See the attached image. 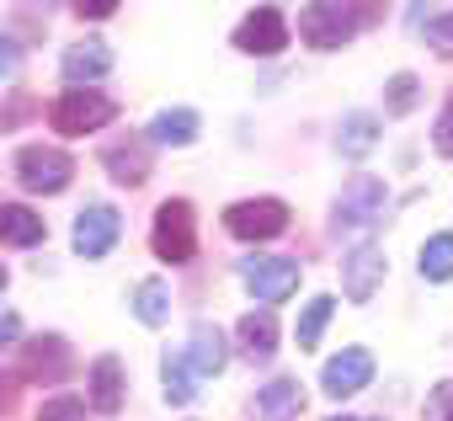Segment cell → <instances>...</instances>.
<instances>
[{
	"instance_id": "cell-8",
	"label": "cell",
	"mask_w": 453,
	"mask_h": 421,
	"mask_svg": "<svg viewBox=\"0 0 453 421\" xmlns=\"http://www.w3.org/2000/svg\"><path fill=\"white\" fill-rule=\"evenodd\" d=\"M384 203H389V192H384V181H379V176H352V181H347V192L336 197V230L379 225V219H384Z\"/></svg>"
},
{
	"instance_id": "cell-15",
	"label": "cell",
	"mask_w": 453,
	"mask_h": 421,
	"mask_svg": "<svg viewBox=\"0 0 453 421\" xmlns=\"http://www.w3.org/2000/svg\"><path fill=\"white\" fill-rule=\"evenodd\" d=\"M187 363H192V373H197V379L224 373V363H230L224 331H219V325H192V336H187Z\"/></svg>"
},
{
	"instance_id": "cell-30",
	"label": "cell",
	"mask_w": 453,
	"mask_h": 421,
	"mask_svg": "<svg viewBox=\"0 0 453 421\" xmlns=\"http://www.w3.org/2000/svg\"><path fill=\"white\" fill-rule=\"evenodd\" d=\"M12 75H22V49L0 33V80H12Z\"/></svg>"
},
{
	"instance_id": "cell-31",
	"label": "cell",
	"mask_w": 453,
	"mask_h": 421,
	"mask_svg": "<svg viewBox=\"0 0 453 421\" xmlns=\"http://www.w3.org/2000/svg\"><path fill=\"white\" fill-rule=\"evenodd\" d=\"M27 107H33L27 96H17V102H6V107H0V128H17V123H27V118H22Z\"/></svg>"
},
{
	"instance_id": "cell-35",
	"label": "cell",
	"mask_w": 453,
	"mask_h": 421,
	"mask_svg": "<svg viewBox=\"0 0 453 421\" xmlns=\"http://www.w3.org/2000/svg\"><path fill=\"white\" fill-rule=\"evenodd\" d=\"M0 288H6V267H0Z\"/></svg>"
},
{
	"instance_id": "cell-12",
	"label": "cell",
	"mask_w": 453,
	"mask_h": 421,
	"mask_svg": "<svg viewBox=\"0 0 453 421\" xmlns=\"http://www.w3.org/2000/svg\"><path fill=\"white\" fill-rule=\"evenodd\" d=\"M22 373H27V379H49V384L70 379V373H75V352H70V341H65V336H38V341H27V352H22Z\"/></svg>"
},
{
	"instance_id": "cell-13",
	"label": "cell",
	"mask_w": 453,
	"mask_h": 421,
	"mask_svg": "<svg viewBox=\"0 0 453 421\" xmlns=\"http://www.w3.org/2000/svg\"><path fill=\"white\" fill-rule=\"evenodd\" d=\"M299 410H304V384L288 379V373L267 379L257 389V400H251V421H294Z\"/></svg>"
},
{
	"instance_id": "cell-4",
	"label": "cell",
	"mask_w": 453,
	"mask_h": 421,
	"mask_svg": "<svg viewBox=\"0 0 453 421\" xmlns=\"http://www.w3.org/2000/svg\"><path fill=\"white\" fill-rule=\"evenodd\" d=\"M241 283L251 288V299L283 304L288 294H299V262H288V256H241Z\"/></svg>"
},
{
	"instance_id": "cell-9",
	"label": "cell",
	"mask_w": 453,
	"mask_h": 421,
	"mask_svg": "<svg viewBox=\"0 0 453 421\" xmlns=\"http://www.w3.org/2000/svg\"><path fill=\"white\" fill-rule=\"evenodd\" d=\"M384 272H389V262H384L379 246H352L342 256V288H347V299L352 304H368L384 288Z\"/></svg>"
},
{
	"instance_id": "cell-29",
	"label": "cell",
	"mask_w": 453,
	"mask_h": 421,
	"mask_svg": "<svg viewBox=\"0 0 453 421\" xmlns=\"http://www.w3.org/2000/svg\"><path fill=\"white\" fill-rule=\"evenodd\" d=\"M38 421H91V416H86V405H81V400L59 394V400H49V405L38 410Z\"/></svg>"
},
{
	"instance_id": "cell-26",
	"label": "cell",
	"mask_w": 453,
	"mask_h": 421,
	"mask_svg": "<svg viewBox=\"0 0 453 421\" xmlns=\"http://www.w3.org/2000/svg\"><path fill=\"white\" fill-rule=\"evenodd\" d=\"M416 96H421V80H416L411 70H400V75H389V86H384V112H389V118H405V112L416 107Z\"/></svg>"
},
{
	"instance_id": "cell-32",
	"label": "cell",
	"mask_w": 453,
	"mask_h": 421,
	"mask_svg": "<svg viewBox=\"0 0 453 421\" xmlns=\"http://www.w3.org/2000/svg\"><path fill=\"white\" fill-rule=\"evenodd\" d=\"M118 6H112V0H91V6H81V17H91V22H102V17H112Z\"/></svg>"
},
{
	"instance_id": "cell-36",
	"label": "cell",
	"mask_w": 453,
	"mask_h": 421,
	"mask_svg": "<svg viewBox=\"0 0 453 421\" xmlns=\"http://www.w3.org/2000/svg\"><path fill=\"white\" fill-rule=\"evenodd\" d=\"M0 400H6V394H0Z\"/></svg>"
},
{
	"instance_id": "cell-33",
	"label": "cell",
	"mask_w": 453,
	"mask_h": 421,
	"mask_svg": "<svg viewBox=\"0 0 453 421\" xmlns=\"http://www.w3.org/2000/svg\"><path fill=\"white\" fill-rule=\"evenodd\" d=\"M17 331H22V320H17V315H0V347L17 341Z\"/></svg>"
},
{
	"instance_id": "cell-25",
	"label": "cell",
	"mask_w": 453,
	"mask_h": 421,
	"mask_svg": "<svg viewBox=\"0 0 453 421\" xmlns=\"http://www.w3.org/2000/svg\"><path fill=\"white\" fill-rule=\"evenodd\" d=\"M331 310H336V299H326V294L304 304V315H299V325H294V336H299V352H315V347H320V331H326Z\"/></svg>"
},
{
	"instance_id": "cell-7",
	"label": "cell",
	"mask_w": 453,
	"mask_h": 421,
	"mask_svg": "<svg viewBox=\"0 0 453 421\" xmlns=\"http://www.w3.org/2000/svg\"><path fill=\"white\" fill-rule=\"evenodd\" d=\"M17 176L27 192H65L70 176H75V160L65 149H49V144H27L17 155Z\"/></svg>"
},
{
	"instance_id": "cell-16",
	"label": "cell",
	"mask_w": 453,
	"mask_h": 421,
	"mask_svg": "<svg viewBox=\"0 0 453 421\" xmlns=\"http://www.w3.org/2000/svg\"><path fill=\"white\" fill-rule=\"evenodd\" d=\"M123 363L112 357V352H102L96 363H91V410L96 416H118V405H123Z\"/></svg>"
},
{
	"instance_id": "cell-3",
	"label": "cell",
	"mask_w": 453,
	"mask_h": 421,
	"mask_svg": "<svg viewBox=\"0 0 453 421\" xmlns=\"http://www.w3.org/2000/svg\"><path fill=\"white\" fill-rule=\"evenodd\" d=\"M357 22H373V11L368 6H304L299 33L310 49H342Z\"/></svg>"
},
{
	"instance_id": "cell-27",
	"label": "cell",
	"mask_w": 453,
	"mask_h": 421,
	"mask_svg": "<svg viewBox=\"0 0 453 421\" xmlns=\"http://www.w3.org/2000/svg\"><path fill=\"white\" fill-rule=\"evenodd\" d=\"M411 22H426V43L437 49V54H453V11H421V6H411Z\"/></svg>"
},
{
	"instance_id": "cell-18",
	"label": "cell",
	"mask_w": 453,
	"mask_h": 421,
	"mask_svg": "<svg viewBox=\"0 0 453 421\" xmlns=\"http://www.w3.org/2000/svg\"><path fill=\"white\" fill-rule=\"evenodd\" d=\"M197 134H203V123H197L192 107H165V112H155V123H150V139H155V144H171V149L197 144Z\"/></svg>"
},
{
	"instance_id": "cell-17",
	"label": "cell",
	"mask_w": 453,
	"mask_h": 421,
	"mask_svg": "<svg viewBox=\"0 0 453 421\" xmlns=\"http://www.w3.org/2000/svg\"><path fill=\"white\" fill-rule=\"evenodd\" d=\"M102 160H107V176L123 181V187H144V181H150V155H144L139 139H118V144H107Z\"/></svg>"
},
{
	"instance_id": "cell-34",
	"label": "cell",
	"mask_w": 453,
	"mask_h": 421,
	"mask_svg": "<svg viewBox=\"0 0 453 421\" xmlns=\"http://www.w3.org/2000/svg\"><path fill=\"white\" fill-rule=\"evenodd\" d=\"M331 421H357V416H331Z\"/></svg>"
},
{
	"instance_id": "cell-2",
	"label": "cell",
	"mask_w": 453,
	"mask_h": 421,
	"mask_svg": "<svg viewBox=\"0 0 453 421\" xmlns=\"http://www.w3.org/2000/svg\"><path fill=\"white\" fill-rule=\"evenodd\" d=\"M150 246H155V256L171 262V267L192 262V251H197V219H192V203H187V197L160 203L155 230H150Z\"/></svg>"
},
{
	"instance_id": "cell-22",
	"label": "cell",
	"mask_w": 453,
	"mask_h": 421,
	"mask_svg": "<svg viewBox=\"0 0 453 421\" xmlns=\"http://www.w3.org/2000/svg\"><path fill=\"white\" fill-rule=\"evenodd\" d=\"M160 389H165L171 405H192V400H197V373H192L187 352H165V379H160Z\"/></svg>"
},
{
	"instance_id": "cell-24",
	"label": "cell",
	"mask_w": 453,
	"mask_h": 421,
	"mask_svg": "<svg viewBox=\"0 0 453 421\" xmlns=\"http://www.w3.org/2000/svg\"><path fill=\"white\" fill-rule=\"evenodd\" d=\"M134 315H139L144 325H165V315H171V288L155 283V278H144V283L134 288Z\"/></svg>"
},
{
	"instance_id": "cell-10",
	"label": "cell",
	"mask_w": 453,
	"mask_h": 421,
	"mask_svg": "<svg viewBox=\"0 0 453 421\" xmlns=\"http://www.w3.org/2000/svg\"><path fill=\"white\" fill-rule=\"evenodd\" d=\"M368 384H373V352H368V347L336 352V357L326 363V373H320V389H326L331 400H352V394L368 389Z\"/></svg>"
},
{
	"instance_id": "cell-1",
	"label": "cell",
	"mask_w": 453,
	"mask_h": 421,
	"mask_svg": "<svg viewBox=\"0 0 453 421\" xmlns=\"http://www.w3.org/2000/svg\"><path fill=\"white\" fill-rule=\"evenodd\" d=\"M118 118V102L96 86H70L54 107H49V123L65 134V139H81V134H96Z\"/></svg>"
},
{
	"instance_id": "cell-28",
	"label": "cell",
	"mask_w": 453,
	"mask_h": 421,
	"mask_svg": "<svg viewBox=\"0 0 453 421\" xmlns=\"http://www.w3.org/2000/svg\"><path fill=\"white\" fill-rule=\"evenodd\" d=\"M432 149H437L442 160H453V96L442 102V112H437V123H432Z\"/></svg>"
},
{
	"instance_id": "cell-23",
	"label": "cell",
	"mask_w": 453,
	"mask_h": 421,
	"mask_svg": "<svg viewBox=\"0 0 453 421\" xmlns=\"http://www.w3.org/2000/svg\"><path fill=\"white\" fill-rule=\"evenodd\" d=\"M416 267H421L426 283H448V278H453V230H437V235L421 246Z\"/></svg>"
},
{
	"instance_id": "cell-5",
	"label": "cell",
	"mask_w": 453,
	"mask_h": 421,
	"mask_svg": "<svg viewBox=\"0 0 453 421\" xmlns=\"http://www.w3.org/2000/svg\"><path fill=\"white\" fill-rule=\"evenodd\" d=\"M224 230L235 241H273L288 230V203L278 197H251V203H235L230 214H224Z\"/></svg>"
},
{
	"instance_id": "cell-19",
	"label": "cell",
	"mask_w": 453,
	"mask_h": 421,
	"mask_svg": "<svg viewBox=\"0 0 453 421\" xmlns=\"http://www.w3.org/2000/svg\"><path fill=\"white\" fill-rule=\"evenodd\" d=\"M379 134H384L379 118H368V112H347L342 128H336V149H342V160H363V155L379 144Z\"/></svg>"
},
{
	"instance_id": "cell-14",
	"label": "cell",
	"mask_w": 453,
	"mask_h": 421,
	"mask_svg": "<svg viewBox=\"0 0 453 421\" xmlns=\"http://www.w3.org/2000/svg\"><path fill=\"white\" fill-rule=\"evenodd\" d=\"M59 70H65L70 86H96V80L112 70V49H107L102 38H81V43L65 49V65H59Z\"/></svg>"
},
{
	"instance_id": "cell-21",
	"label": "cell",
	"mask_w": 453,
	"mask_h": 421,
	"mask_svg": "<svg viewBox=\"0 0 453 421\" xmlns=\"http://www.w3.org/2000/svg\"><path fill=\"white\" fill-rule=\"evenodd\" d=\"M235 331H241V347L257 363H273V352H278V320H273V310H251Z\"/></svg>"
},
{
	"instance_id": "cell-6",
	"label": "cell",
	"mask_w": 453,
	"mask_h": 421,
	"mask_svg": "<svg viewBox=\"0 0 453 421\" xmlns=\"http://www.w3.org/2000/svg\"><path fill=\"white\" fill-rule=\"evenodd\" d=\"M118 235H123V214H118L112 203H86L81 214H75V256L102 262L118 246Z\"/></svg>"
},
{
	"instance_id": "cell-11",
	"label": "cell",
	"mask_w": 453,
	"mask_h": 421,
	"mask_svg": "<svg viewBox=\"0 0 453 421\" xmlns=\"http://www.w3.org/2000/svg\"><path fill=\"white\" fill-rule=\"evenodd\" d=\"M235 49L241 54H283L288 49V22H283V11L278 6H257L241 27H235Z\"/></svg>"
},
{
	"instance_id": "cell-20",
	"label": "cell",
	"mask_w": 453,
	"mask_h": 421,
	"mask_svg": "<svg viewBox=\"0 0 453 421\" xmlns=\"http://www.w3.org/2000/svg\"><path fill=\"white\" fill-rule=\"evenodd\" d=\"M43 219L33 214V208L27 203H6V208H0V241H6V246H43Z\"/></svg>"
}]
</instances>
